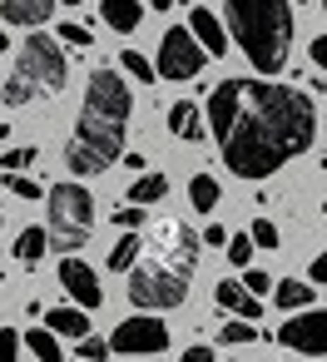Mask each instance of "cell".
<instances>
[{
  "label": "cell",
  "instance_id": "cell-1",
  "mask_svg": "<svg viewBox=\"0 0 327 362\" xmlns=\"http://www.w3.org/2000/svg\"><path fill=\"white\" fill-rule=\"evenodd\" d=\"M238 179H268L317 139V110L302 90L278 80H223L208 90L203 124Z\"/></svg>",
  "mask_w": 327,
  "mask_h": 362
},
{
  "label": "cell",
  "instance_id": "cell-9",
  "mask_svg": "<svg viewBox=\"0 0 327 362\" xmlns=\"http://www.w3.org/2000/svg\"><path fill=\"white\" fill-rule=\"evenodd\" d=\"M169 347V327L154 313H134L109 332V352H164Z\"/></svg>",
  "mask_w": 327,
  "mask_h": 362
},
{
  "label": "cell",
  "instance_id": "cell-5",
  "mask_svg": "<svg viewBox=\"0 0 327 362\" xmlns=\"http://www.w3.org/2000/svg\"><path fill=\"white\" fill-rule=\"evenodd\" d=\"M65 80H70V65H65L60 40H50V35H25V45H20V55H16V70L6 75L0 100H6L11 110H20V105H35V100L60 95Z\"/></svg>",
  "mask_w": 327,
  "mask_h": 362
},
{
  "label": "cell",
  "instance_id": "cell-31",
  "mask_svg": "<svg viewBox=\"0 0 327 362\" xmlns=\"http://www.w3.org/2000/svg\"><path fill=\"white\" fill-rule=\"evenodd\" d=\"M16 357H20V332L0 327V362H16Z\"/></svg>",
  "mask_w": 327,
  "mask_h": 362
},
{
  "label": "cell",
  "instance_id": "cell-24",
  "mask_svg": "<svg viewBox=\"0 0 327 362\" xmlns=\"http://www.w3.org/2000/svg\"><path fill=\"white\" fill-rule=\"evenodd\" d=\"M223 253H228V263H238V268H248V263H253V238H248V233H228V243H223Z\"/></svg>",
  "mask_w": 327,
  "mask_h": 362
},
{
  "label": "cell",
  "instance_id": "cell-40",
  "mask_svg": "<svg viewBox=\"0 0 327 362\" xmlns=\"http://www.w3.org/2000/svg\"><path fill=\"white\" fill-rule=\"evenodd\" d=\"M65 6H80V0H65Z\"/></svg>",
  "mask_w": 327,
  "mask_h": 362
},
{
  "label": "cell",
  "instance_id": "cell-8",
  "mask_svg": "<svg viewBox=\"0 0 327 362\" xmlns=\"http://www.w3.org/2000/svg\"><path fill=\"white\" fill-rule=\"evenodd\" d=\"M278 342L302 352V357H322L327 352V308H297L283 327H278Z\"/></svg>",
  "mask_w": 327,
  "mask_h": 362
},
{
  "label": "cell",
  "instance_id": "cell-37",
  "mask_svg": "<svg viewBox=\"0 0 327 362\" xmlns=\"http://www.w3.org/2000/svg\"><path fill=\"white\" fill-rule=\"evenodd\" d=\"M179 362H213V347H189Z\"/></svg>",
  "mask_w": 327,
  "mask_h": 362
},
{
  "label": "cell",
  "instance_id": "cell-28",
  "mask_svg": "<svg viewBox=\"0 0 327 362\" xmlns=\"http://www.w3.org/2000/svg\"><path fill=\"white\" fill-rule=\"evenodd\" d=\"M105 357H109V342L95 337V332H85L80 337V362H105Z\"/></svg>",
  "mask_w": 327,
  "mask_h": 362
},
{
  "label": "cell",
  "instance_id": "cell-18",
  "mask_svg": "<svg viewBox=\"0 0 327 362\" xmlns=\"http://www.w3.org/2000/svg\"><path fill=\"white\" fill-rule=\"evenodd\" d=\"M312 293H317V288H307L302 278H283V283H273V298H278V308H283V313L312 308Z\"/></svg>",
  "mask_w": 327,
  "mask_h": 362
},
{
  "label": "cell",
  "instance_id": "cell-25",
  "mask_svg": "<svg viewBox=\"0 0 327 362\" xmlns=\"http://www.w3.org/2000/svg\"><path fill=\"white\" fill-rule=\"evenodd\" d=\"M119 65H124V70H129L134 80H144V85H149V80H159V75H154V65H149V60H144L139 50H124V55H119Z\"/></svg>",
  "mask_w": 327,
  "mask_h": 362
},
{
  "label": "cell",
  "instance_id": "cell-11",
  "mask_svg": "<svg viewBox=\"0 0 327 362\" xmlns=\"http://www.w3.org/2000/svg\"><path fill=\"white\" fill-rule=\"evenodd\" d=\"M213 303H218V313H233V317H248V322H258L263 317V298H253L243 283H233V278H223L218 288H213Z\"/></svg>",
  "mask_w": 327,
  "mask_h": 362
},
{
  "label": "cell",
  "instance_id": "cell-33",
  "mask_svg": "<svg viewBox=\"0 0 327 362\" xmlns=\"http://www.w3.org/2000/svg\"><path fill=\"white\" fill-rule=\"evenodd\" d=\"M60 40H65V45H75V50H85V45H90L95 35H90L85 25H60Z\"/></svg>",
  "mask_w": 327,
  "mask_h": 362
},
{
  "label": "cell",
  "instance_id": "cell-7",
  "mask_svg": "<svg viewBox=\"0 0 327 362\" xmlns=\"http://www.w3.org/2000/svg\"><path fill=\"white\" fill-rule=\"evenodd\" d=\"M203 60H208V50L194 40V30H184V25H169L164 30V40H159V65H154V75L159 80H194L198 70H203Z\"/></svg>",
  "mask_w": 327,
  "mask_h": 362
},
{
  "label": "cell",
  "instance_id": "cell-4",
  "mask_svg": "<svg viewBox=\"0 0 327 362\" xmlns=\"http://www.w3.org/2000/svg\"><path fill=\"white\" fill-rule=\"evenodd\" d=\"M228 30L258 75H278L292 50V6L287 0H223Z\"/></svg>",
  "mask_w": 327,
  "mask_h": 362
},
{
  "label": "cell",
  "instance_id": "cell-17",
  "mask_svg": "<svg viewBox=\"0 0 327 362\" xmlns=\"http://www.w3.org/2000/svg\"><path fill=\"white\" fill-rule=\"evenodd\" d=\"M45 243H50V233H45V228H20V233H16V248H11V253H16V263L35 268V263L45 258Z\"/></svg>",
  "mask_w": 327,
  "mask_h": 362
},
{
  "label": "cell",
  "instance_id": "cell-34",
  "mask_svg": "<svg viewBox=\"0 0 327 362\" xmlns=\"http://www.w3.org/2000/svg\"><path fill=\"white\" fill-rule=\"evenodd\" d=\"M198 243H208V248H223V243H228V233H223V223H208Z\"/></svg>",
  "mask_w": 327,
  "mask_h": 362
},
{
  "label": "cell",
  "instance_id": "cell-20",
  "mask_svg": "<svg viewBox=\"0 0 327 362\" xmlns=\"http://www.w3.org/2000/svg\"><path fill=\"white\" fill-rule=\"evenodd\" d=\"M164 194H169V179L164 174H139L129 184V204H159Z\"/></svg>",
  "mask_w": 327,
  "mask_h": 362
},
{
  "label": "cell",
  "instance_id": "cell-23",
  "mask_svg": "<svg viewBox=\"0 0 327 362\" xmlns=\"http://www.w3.org/2000/svg\"><path fill=\"white\" fill-rule=\"evenodd\" d=\"M258 337H268L263 327H253L248 317H233V322H223L218 327V342H258Z\"/></svg>",
  "mask_w": 327,
  "mask_h": 362
},
{
  "label": "cell",
  "instance_id": "cell-13",
  "mask_svg": "<svg viewBox=\"0 0 327 362\" xmlns=\"http://www.w3.org/2000/svg\"><path fill=\"white\" fill-rule=\"evenodd\" d=\"M169 134L184 139V144H198V139H203V110L189 105V100L169 105Z\"/></svg>",
  "mask_w": 327,
  "mask_h": 362
},
{
  "label": "cell",
  "instance_id": "cell-27",
  "mask_svg": "<svg viewBox=\"0 0 327 362\" xmlns=\"http://www.w3.org/2000/svg\"><path fill=\"white\" fill-rule=\"evenodd\" d=\"M6 189H11V194H20V199H45V189H40L30 174H6Z\"/></svg>",
  "mask_w": 327,
  "mask_h": 362
},
{
  "label": "cell",
  "instance_id": "cell-39",
  "mask_svg": "<svg viewBox=\"0 0 327 362\" xmlns=\"http://www.w3.org/2000/svg\"><path fill=\"white\" fill-rule=\"evenodd\" d=\"M6 45H11V35H6V30H0V50H6Z\"/></svg>",
  "mask_w": 327,
  "mask_h": 362
},
{
  "label": "cell",
  "instance_id": "cell-22",
  "mask_svg": "<svg viewBox=\"0 0 327 362\" xmlns=\"http://www.w3.org/2000/svg\"><path fill=\"white\" fill-rule=\"evenodd\" d=\"M189 199H194V209H218V179L213 174H194L189 179Z\"/></svg>",
  "mask_w": 327,
  "mask_h": 362
},
{
  "label": "cell",
  "instance_id": "cell-26",
  "mask_svg": "<svg viewBox=\"0 0 327 362\" xmlns=\"http://www.w3.org/2000/svg\"><path fill=\"white\" fill-rule=\"evenodd\" d=\"M35 164V149L25 144V149H6V154H0V169H6V174H20V169H30Z\"/></svg>",
  "mask_w": 327,
  "mask_h": 362
},
{
  "label": "cell",
  "instance_id": "cell-38",
  "mask_svg": "<svg viewBox=\"0 0 327 362\" xmlns=\"http://www.w3.org/2000/svg\"><path fill=\"white\" fill-rule=\"evenodd\" d=\"M149 6H154V11H169V6H174V0H149Z\"/></svg>",
  "mask_w": 327,
  "mask_h": 362
},
{
  "label": "cell",
  "instance_id": "cell-15",
  "mask_svg": "<svg viewBox=\"0 0 327 362\" xmlns=\"http://www.w3.org/2000/svg\"><path fill=\"white\" fill-rule=\"evenodd\" d=\"M100 16H105V25H109V30L129 35V30H139L144 6H139V0H100Z\"/></svg>",
  "mask_w": 327,
  "mask_h": 362
},
{
  "label": "cell",
  "instance_id": "cell-30",
  "mask_svg": "<svg viewBox=\"0 0 327 362\" xmlns=\"http://www.w3.org/2000/svg\"><path fill=\"white\" fill-rule=\"evenodd\" d=\"M114 223H119V228H144V204H124V209H114Z\"/></svg>",
  "mask_w": 327,
  "mask_h": 362
},
{
  "label": "cell",
  "instance_id": "cell-16",
  "mask_svg": "<svg viewBox=\"0 0 327 362\" xmlns=\"http://www.w3.org/2000/svg\"><path fill=\"white\" fill-rule=\"evenodd\" d=\"M45 327H50L55 337H75V342H80V337L90 332V313H85V308H50V313H45Z\"/></svg>",
  "mask_w": 327,
  "mask_h": 362
},
{
  "label": "cell",
  "instance_id": "cell-6",
  "mask_svg": "<svg viewBox=\"0 0 327 362\" xmlns=\"http://www.w3.org/2000/svg\"><path fill=\"white\" fill-rule=\"evenodd\" d=\"M45 214H50V223H45V233H50V243L65 253V248H85L90 243V233H95V194L85 189V184H50L45 189Z\"/></svg>",
  "mask_w": 327,
  "mask_h": 362
},
{
  "label": "cell",
  "instance_id": "cell-29",
  "mask_svg": "<svg viewBox=\"0 0 327 362\" xmlns=\"http://www.w3.org/2000/svg\"><path fill=\"white\" fill-rule=\"evenodd\" d=\"M248 238H253V248H278V228H273L268 218H253Z\"/></svg>",
  "mask_w": 327,
  "mask_h": 362
},
{
  "label": "cell",
  "instance_id": "cell-19",
  "mask_svg": "<svg viewBox=\"0 0 327 362\" xmlns=\"http://www.w3.org/2000/svg\"><path fill=\"white\" fill-rule=\"evenodd\" d=\"M25 347H30L40 362H65V352H60V337H55L50 327H25Z\"/></svg>",
  "mask_w": 327,
  "mask_h": 362
},
{
  "label": "cell",
  "instance_id": "cell-12",
  "mask_svg": "<svg viewBox=\"0 0 327 362\" xmlns=\"http://www.w3.org/2000/svg\"><path fill=\"white\" fill-rule=\"evenodd\" d=\"M55 6L60 0H0V16H6V25H45Z\"/></svg>",
  "mask_w": 327,
  "mask_h": 362
},
{
  "label": "cell",
  "instance_id": "cell-32",
  "mask_svg": "<svg viewBox=\"0 0 327 362\" xmlns=\"http://www.w3.org/2000/svg\"><path fill=\"white\" fill-rule=\"evenodd\" d=\"M243 288H248V293H253V298H263V293H268V288H273V278H268V273H263V268H248V273H243Z\"/></svg>",
  "mask_w": 327,
  "mask_h": 362
},
{
  "label": "cell",
  "instance_id": "cell-10",
  "mask_svg": "<svg viewBox=\"0 0 327 362\" xmlns=\"http://www.w3.org/2000/svg\"><path fill=\"white\" fill-rule=\"evenodd\" d=\"M60 288H65L80 308H100V303H105L100 273H95L85 258H75V253H65V258H60Z\"/></svg>",
  "mask_w": 327,
  "mask_h": 362
},
{
  "label": "cell",
  "instance_id": "cell-21",
  "mask_svg": "<svg viewBox=\"0 0 327 362\" xmlns=\"http://www.w3.org/2000/svg\"><path fill=\"white\" fill-rule=\"evenodd\" d=\"M139 243H144V238H139V228H124V238H119V243H114V253H109V268H114V273H129V268H134V258H139Z\"/></svg>",
  "mask_w": 327,
  "mask_h": 362
},
{
  "label": "cell",
  "instance_id": "cell-14",
  "mask_svg": "<svg viewBox=\"0 0 327 362\" xmlns=\"http://www.w3.org/2000/svg\"><path fill=\"white\" fill-rule=\"evenodd\" d=\"M189 30H194V40L208 50V55H223L228 50V35H223V21L213 16V11H194L189 16Z\"/></svg>",
  "mask_w": 327,
  "mask_h": 362
},
{
  "label": "cell",
  "instance_id": "cell-2",
  "mask_svg": "<svg viewBox=\"0 0 327 362\" xmlns=\"http://www.w3.org/2000/svg\"><path fill=\"white\" fill-rule=\"evenodd\" d=\"M129 110L134 95L124 85V75L114 70H95L85 85V105H80V124L65 144V169H75L80 179L105 174L119 154H124V134H129Z\"/></svg>",
  "mask_w": 327,
  "mask_h": 362
},
{
  "label": "cell",
  "instance_id": "cell-3",
  "mask_svg": "<svg viewBox=\"0 0 327 362\" xmlns=\"http://www.w3.org/2000/svg\"><path fill=\"white\" fill-rule=\"evenodd\" d=\"M194 268H198V233L189 223H179V218L154 223L149 238L139 243L134 268H129V303L139 313L184 308Z\"/></svg>",
  "mask_w": 327,
  "mask_h": 362
},
{
  "label": "cell",
  "instance_id": "cell-35",
  "mask_svg": "<svg viewBox=\"0 0 327 362\" xmlns=\"http://www.w3.org/2000/svg\"><path fill=\"white\" fill-rule=\"evenodd\" d=\"M307 278H312V283H327V248H322V253L312 258V268H307Z\"/></svg>",
  "mask_w": 327,
  "mask_h": 362
},
{
  "label": "cell",
  "instance_id": "cell-36",
  "mask_svg": "<svg viewBox=\"0 0 327 362\" xmlns=\"http://www.w3.org/2000/svg\"><path fill=\"white\" fill-rule=\"evenodd\" d=\"M307 55H312V65H317V70H327V35H317Z\"/></svg>",
  "mask_w": 327,
  "mask_h": 362
}]
</instances>
